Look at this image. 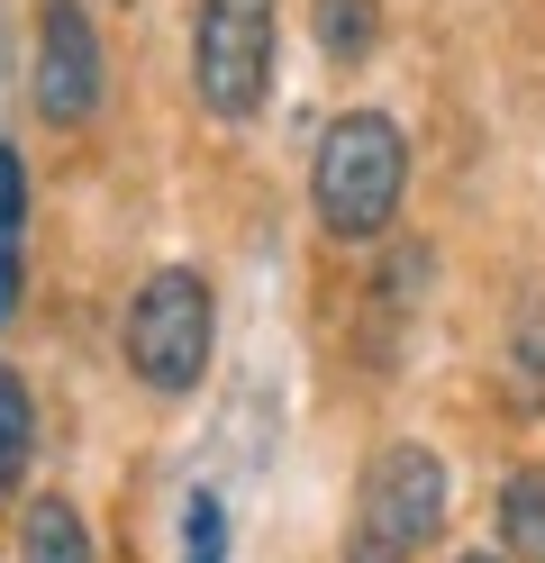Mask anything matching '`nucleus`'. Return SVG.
<instances>
[{"label": "nucleus", "instance_id": "10", "mask_svg": "<svg viewBox=\"0 0 545 563\" xmlns=\"http://www.w3.org/2000/svg\"><path fill=\"white\" fill-rule=\"evenodd\" d=\"M36 464V400H28V382L0 364V490H19Z\"/></svg>", "mask_w": 545, "mask_h": 563}, {"label": "nucleus", "instance_id": "8", "mask_svg": "<svg viewBox=\"0 0 545 563\" xmlns=\"http://www.w3.org/2000/svg\"><path fill=\"white\" fill-rule=\"evenodd\" d=\"M309 27H318L327 64H363L382 37V0H309Z\"/></svg>", "mask_w": 545, "mask_h": 563}, {"label": "nucleus", "instance_id": "9", "mask_svg": "<svg viewBox=\"0 0 545 563\" xmlns=\"http://www.w3.org/2000/svg\"><path fill=\"white\" fill-rule=\"evenodd\" d=\"M500 545H509V563H545V473L500 482Z\"/></svg>", "mask_w": 545, "mask_h": 563}, {"label": "nucleus", "instance_id": "1", "mask_svg": "<svg viewBox=\"0 0 545 563\" xmlns=\"http://www.w3.org/2000/svg\"><path fill=\"white\" fill-rule=\"evenodd\" d=\"M400 191H410V136L382 110H346L327 119L318 164H309V209L337 245H363L400 219Z\"/></svg>", "mask_w": 545, "mask_h": 563}, {"label": "nucleus", "instance_id": "6", "mask_svg": "<svg viewBox=\"0 0 545 563\" xmlns=\"http://www.w3.org/2000/svg\"><path fill=\"white\" fill-rule=\"evenodd\" d=\"M19 563H100L91 554V527L73 500H55V490H36L28 518H19Z\"/></svg>", "mask_w": 545, "mask_h": 563}, {"label": "nucleus", "instance_id": "4", "mask_svg": "<svg viewBox=\"0 0 545 563\" xmlns=\"http://www.w3.org/2000/svg\"><path fill=\"white\" fill-rule=\"evenodd\" d=\"M273 27H282V0H200L192 19V82H200V110L246 128L273 91Z\"/></svg>", "mask_w": 545, "mask_h": 563}, {"label": "nucleus", "instance_id": "11", "mask_svg": "<svg viewBox=\"0 0 545 563\" xmlns=\"http://www.w3.org/2000/svg\"><path fill=\"white\" fill-rule=\"evenodd\" d=\"M509 382H519V400L545 409V291L519 300V319H509Z\"/></svg>", "mask_w": 545, "mask_h": 563}, {"label": "nucleus", "instance_id": "5", "mask_svg": "<svg viewBox=\"0 0 545 563\" xmlns=\"http://www.w3.org/2000/svg\"><path fill=\"white\" fill-rule=\"evenodd\" d=\"M28 100L46 128H83L100 119V27L83 0H46L36 10V64H28Z\"/></svg>", "mask_w": 545, "mask_h": 563}, {"label": "nucleus", "instance_id": "12", "mask_svg": "<svg viewBox=\"0 0 545 563\" xmlns=\"http://www.w3.org/2000/svg\"><path fill=\"white\" fill-rule=\"evenodd\" d=\"M182 563H228V509H218V490L182 500Z\"/></svg>", "mask_w": 545, "mask_h": 563}, {"label": "nucleus", "instance_id": "3", "mask_svg": "<svg viewBox=\"0 0 545 563\" xmlns=\"http://www.w3.org/2000/svg\"><path fill=\"white\" fill-rule=\"evenodd\" d=\"M446 527V464L427 445H382L355 482V537H346V563H410L436 545Z\"/></svg>", "mask_w": 545, "mask_h": 563}, {"label": "nucleus", "instance_id": "7", "mask_svg": "<svg viewBox=\"0 0 545 563\" xmlns=\"http://www.w3.org/2000/svg\"><path fill=\"white\" fill-rule=\"evenodd\" d=\"M19 282H28V164L19 146H0V328L19 309Z\"/></svg>", "mask_w": 545, "mask_h": 563}, {"label": "nucleus", "instance_id": "13", "mask_svg": "<svg viewBox=\"0 0 545 563\" xmlns=\"http://www.w3.org/2000/svg\"><path fill=\"white\" fill-rule=\"evenodd\" d=\"M455 563H500V554H455Z\"/></svg>", "mask_w": 545, "mask_h": 563}, {"label": "nucleus", "instance_id": "2", "mask_svg": "<svg viewBox=\"0 0 545 563\" xmlns=\"http://www.w3.org/2000/svg\"><path fill=\"white\" fill-rule=\"evenodd\" d=\"M209 336H218V300H209V282L192 264H164V273H145L137 282V300H128V319H119V345H128V373L145 382V391H200V373H209Z\"/></svg>", "mask_w": 545, "mask_h": 563}]
</instances>
